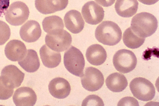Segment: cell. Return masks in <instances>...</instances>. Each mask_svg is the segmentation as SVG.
<instances>
[{
  "instance_id": "6da1fadb",
  "label": "cell",
  "mask_w": 159,
  "mask_h": 106,
  "mask_svg": "<svg viewBox=\"0 0 159 106\" xmlns=\"http://www.w3.org/2000/svg\"><path fill=\"white\" fill-rule=\"evenodd\" d=\"M157 27V19L153 15L147 12H142L132 18L130 27L138 36L145 38L153 34Z\"/></svg>"
},
{
  "instance_id": "7a4b0ae2",
  "label": "cell",
  "mask_w": 159,
  "mask_h": 106,
  "mask_svg": "<svg viewBox=\"0 0 159 106\" xmlns=\"http://www.w3.org/2000/svg\"><path fill=\"white\" fill-rule=\"evenodd\" d=\"M95 35L99 42L105 45L113 46L120 41L122 33L116 23L111 21H105L97 27Z\"/></svg>"
},
{
  "instance_id": "3957f363",
  "label": "cell",
  "mask_w": 159,
  "mask_h": 106,
  "mask_svg": "<svg viewBox=\"0 0 159 106\" xmlns=\"http://www.w3.org/2000/svg\"><path fill=\"white\" fill-rule=\"evenodd\" d=\"M64 64L66 69L72 74L80 77L83 75L85 60L81 52L76 48L71 46L65 52Z\"/></svg>"
},
{
  "instance_id": "277c9868",
  "label": "cell",
  "mask_w": 159,
  "mask_h": 106,
  "mask_svg": "<svg viewBox=\"0 0 159 106\" xmlns=\"http://www.w3.org/2000/svg\"><path fill=\"white\" fill-rule=\"evenodd\" d=\"M129 88L133 95L139 100L147 101L152 99L155 94L153 85L145 78H134L130 82Z\"/></svg>"
},
{
  "instance_id": "5b68a950",
  "label": "cell",
  "mask_w": 159,
  "mask_h": 106,
  "mask_svg": "<svg viewBox=\"0 0 159 106\" xmlns=\"http://www.w3.org/2000/svg\"><path fill=\"white\" fill-rule=\"evenodd\" d=\"M137 58L131 51L126 49L119 50L114 55L113 62L115 69L123 73L133 71L137 64Z\"/></svg>"
},
{
  "instance_id": "8992f818",
  "label": "cell",
  "mask_w": 159,
  "mask_h": 106,
  "mask_svg": "<svg viewBox=\"0 0 159 106\" xmlns=\"http://www.w3.org/2000/svg\"><path fill=\"white\" fill-rule=\"evenodd\" d=\"M72 41L70 34L64 29L48 34L45 37L46 45L52 50L58 52L67 50Z\"/></svg>"
},
{
  "instance_id": "52a82bcc",
  "label": "cell",
  "mask_w": 159,
  "mask_h": 106,
  "mask_svg": "<svg viewBox=\"0 0 159 106\" xmlns=\"http://www.w3.org/2000/svg\"><path fill=\"white\" fill-rule=\"evenodd\" d=\"M29 14L27 5L22 2L17 1L11 4L5 15L6 21L9 24L13 26H19L28 19Z\"/></svg>"
},
{
  "instance_id": "ba28073f",
  "label": "cell",
  "mask_w": 159,
  "mask_h": 106,
  "mask_svg": "<svg viewBox=\"0 0 159 106\" xmlns=\"http://www.w3.org/2000/svg\"><path fill=\"white\" fill-rule=\"evenodd\" d=\"M81 77L83 87L89 91L93 92L99 90L104 83V78L102 73L93 67H87Z\"/></svg>"
},
{
  "instance_id": "9c48e42d",
  "label": "cell",
  "mask_w": 159,
  "mask_h": 106,
  "mask_svg": "<svg viewBox=\"0 0 159 106\" xmlns=\"http://www.w3.org/2000/svg\"><path fill=\"white\" fill-rule=\"evenodd\" d=\"M81 13L85 22L92 25L101 22L104 16L103 8L93 1L86 3L82 7Z\"/></svg>"
},
{
  "instance_id": "30bf717a",
  "label": "cell",
  "mask_w": 159,
  "mask_h": 106,
  "mask_svg": "<svg viewBox=\"0 0 159 106\" xmlns=\"http://www.w3.org/2000/svg\"><path fill=\"white\" fill-rule=\"evenodd\" d=\"M24 76V73L16 66L12 65L6 66L1 72V77L3 81L14 89L21 85Z\"/></svg>"
},
{
  "instance_id": "8fae6325",
  "label": "cell",
  "mask_w": 159,
  "mask_h": 106,
  "mask_svg": "<svg viewBox=\"0 0 159 106\" xmlns=\"http://www.w3.org/2000/svg\"><path fill=\"white\" fill-rule=\"evenodd\" d=\"M37 95L31 88L22 87L17 89L13 97L14 103L17 106H33L35 104Z\"/></svg>"
},
{
  "instance_id": "7c38bea8",
  "label": "cell",
  "mask_w": 159,
  "mask_h": 106,
  "mask_svg": "<svg viewBox=\"0 0 159 106\" xmlns=\"http://www.w3.org/2000/svg\"><path fill=\"white\" fill-rule=\"evenodd\" d=\"M40 25L37 21L30 20L21 27L20 35L22 39L28 43L35 42L41 35Z\"/></svg>"
},
{
  "instance_id": "4fadbf2b",
  "label": "cell",
  "mask_w": 159,
  "mask_h": 106,
  "mask_svg": "<svg viewBox=\"0 0 159 106\" xmlns=\"http://www.w3.org/2000/svg\"><path fill=\"white\" fill-rule=\"evenodd\" d=\"M68 0H35L36 9L41 13L48 14L65 9Z\"/></svg>"
},
{
  "instance_id": "5bb4252c",
  "label": "cell",
  "mask_w": 159,
  "mask_h": 106,
  "mask_svg": "<svg viewBox=\"0 0 159 106\" xmlns=\"http://www.w3.org/2000/svg\"><path fill=\"white\" fill-rule=\"evenodd\" d=\"M48 87L51 95L58 99L66 98L70 94L71 90L69 82L61 77H56L52 80L50 82Z\"/></svg>"
},
{
  "instance_id": "9a60e30c",
  "label": "cell",
  "mask_w": 159,
  "mask_h": 106,
  "mask_svg": "<svg viewBox=\"0 0 159 106\" xmlns=\"http://www.w3.org/2000/svg\"><path fill=\"white\" fill-rule=\"evenodd\" d=\"M64 20L66 28L73 34L79 33L84 27V20L81 13L77 10H72L68 12Z\"/></svg>"
},
{
  "instance_id": "2e32d148",
  "label": "cell",
  "mask_w": 159,
  "mask_h": 106,
  "mask_svg": "<svg viewBox=\"0 0 159 106\" xmlns=\"http://www.w3.org/2000/svg\"><path fill=\"white\" fill-rule=\"evenodd\" d=\"M27 49L24 44L21 41L13 39L6 45L4 50L7 58L12 61H19L25 56Z\"/></svg>"
},
{
  "instance_id": "e0dca14e",
  "label": "cell",
  "mask_w": 159,
  "mask_h": 106,
  "mask_svg": "<svg viewBox=\"0 0 159 106\" xmlns=\"http://www.w3.org/2000/svg\"><path fill=\"white\" fill-rule=\"evenodd\" d=\"M85 55L88 62L95 66L102 65L105 61L107 58L105 49L102 46L98 44L89 46L86 50Z\"/></svg>"
},
{
  "instance_id": "ac0fdd59",
  "label": "cell",
  "mask_w": 159,
  "mask_h": 106,
  "mask_svg": "<svg viewBox=\"0 0 159 106\" xmlns=\"http://www.w3.org/2000/svg\"><path fill=\"white\" fill-rule=\"evenodd\" d=\"M39 53L43 64L47 67H55L61 62L60 53L52 50L45 44L43 45L40 48Z\"/></svg>"
},
{
  "instance_id": "d6986e66",
  "label": "cell",
  "mask_w": 159,
  "mask_h": 106,
  "mask_svg": "<svg viewBox=\"0 0 159 106\" xmlns=\"http://www.w3.org/2000/svg\"><path fill=\"white\" fill-rule=\"evenodd\" d=\"M139 3L137 0H116L115 9L117 13L123 17H129L137 12Z\"/></svg>"
},
{
  "instance_id": "ffe728a7",
  "label": "cell",
  "mask_w": 159,
  "mask_h": 106,
  "mask_svg": "<svg viewBox=\"0 0 159 106\" xmlns=\"http://www.w3.org/2000/svg\"><path fill=\"white\" fill-rule=\"evenodd\" d=\"M19 65L26 71L34 72L39 68L40 61L37 52L33 49L27 51L24 57L18 62Z\"/></svg>"
},
{
  "instance_id": "44dd1931",
  "label": "cell",
  "mask_w": 159,
  "mask_h": 106,
  "mask_svg": "<svg viewBox=\"0 0 159 106\" xmlns=\"http://www.w3.org/2000/svg\"><path fill=\"white\" fill-rule=\"evenodd\" d=\"M106 85L111 91L119 92L124 90L128 85L125 76L120 73L115 72L110 75L105 81Z\"/></svg>"
},
{
  "instance_id": "7402d4cb",
  "label": "cell",
  "mask_w": 159,
  "mask_h": 106,
  "mask_svg": "<svg viewBox=\"0 0 159 106\" xmlns=\"http://www.w3.org/2000/svg\"><path fill=\"white\" fill-rule=\"evenodd\" d=\"M42 25L43 30L48 34L63 29L64 28L62 19L55 15L45 17L42 21Z\"/></svg>"
},
{
  "instance_id": "603a6c76",
  "label": "cell",
  "mask_w": 159,
  "mask_h": 106,
  "mask_svg": "<svg viewBox=\"0 0 159 106\" xmlns=\"http://www.w3.org/2000/svg\"><path fill=\"white\" fill-rule=\"evenodd\" d=\"M123 40L124 44L127 47L131 49H135L143 44L145 38L138 36L133 32L130 27H129L123 33Z\"/></svg>"
},
{
  "instance_id": "cb8c5ba5",
  "label": "cell",
  "mask_w": 159,
  "mask_h": 106,
  "mask_svg": "<svg viewBox=\"0 0 159 106\" xmlns=\"http://www.w3.org/2000/svg\"><path fill=\"white\" fill-rule=\"evenodd\" d=\"M14 88L7 85L0 76V99L6 100L12 95Z\"/></svg>"
},
{
  "instance_id": "d4e9b609",
  "label": "cell",
  "mask_w": 159,
  "mask_h": 106,
  "mask_svg": "<svg viewBox=\"0 0 159 106\" xmlns=\"http://www.w3.org/2000/svg\"><path fill=\"white\" fill-rule=\"evenodd\" d=\"M11 30L5 22L0 20V45L4 44L9 39Z\"/></svg>"
},
{
  "instance_id": "484cf974",
  "label": "cell",
  "mask_w": 159,
  "mask_h": 106,
  "mask_svg": "<svg viewBox=\"0 0 159 106\" xmlns=\"http://www.w3.org/2000/svg\"><path fill=\"white\" fill-rule=\"evenodd\" d=\"M82 106H104L102 99L98 95L92 94L88 96L83 101Z\"/></svg>"
},
{
  "instance_id": "4316f807",
  "label": "cell",
  "mask_w": 159,
  "mask_h": 106,
  "mask_svg": "<svg viewBox=\"0 0 159 106\" xmlns=\"http://www.w3.org/2000/svg\"><path fill=\"white\" fill-rule=\"evenodd\" d=\"M117 106H139L138 101L132 97H126L119 101Z\"/></svg>"
},
{
  "instance_id": "83f0119b",
  "label": "cell",
  "mask_w": 159,
  "mask_h": 106,
  "mask_svg": "<svg viewBox=\"0 0 159 106\" xmlns=\"http://www.w3.org/2000/svg\"><path fill=\"white\" fill-rule=\"evenodd\" d=\"M10 0H0V16L3 17L8 8Z\"/></svg>"
},
{
  "instance_id": "f1b7e54d",
  "label": "cell",
  "mask_w": 159,
  "mask_h": 106,
  "mask_svg": "<svg viewBox=\"0 0 159 106\" xmlns=\"http://www.w3.org/2000/svg\"><path fill=\"white\" fill-rule=\"evenodd\" d=\"M99 4L103 7H107L111 6L116 0H94Z\"/></svg>"
},
{
  "instance_id": "f546056e",
  "label": "cell",
  "mask_w": 159,
  "mask_h": 106,
  "mask_svg": "<svg viewBox=\"0 0 159 106\" xmlns=\"http://www.w3.org/2000/svg\"><path fill=\"white\" fill-rule=\"evenodd\" d=\"M139 2L144 4L151 5L157 2L159 0H138Z\"/></svg>"
}]
</instances>
